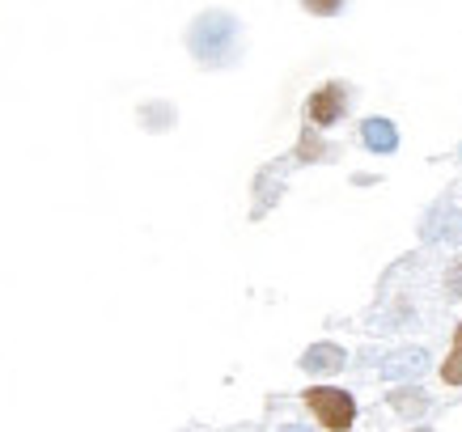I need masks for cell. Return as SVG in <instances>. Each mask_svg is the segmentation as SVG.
Listing matches in <instances>:
<instances>
[{
    "label": "cell",
    "mask_w": 462,
    "mask_h": 432,
    "mask_svg": "<svg viewBox=\"0 0 462 432\" xmlns=\"http://www.w3.org/2000/svg\"><path fill=\"white\" fill-rule=\"evenodd\" d=\"M365 144L378 149V153H391L394 149V127L382 124V119H369V124H365Z\"/></svg>",
    "instance_id": "3"
},
{
    "label": "cell",
    "mask_w": 462,
    "mask_h": 432,
    "mask_svg": "<svg viewBox=\"0 0 462 432\" xmlns=\"http://www.w3.org/2000/svg\"><path fill=\"white\" fill-rule=\"evenodd\" d=\"M424 399L420 394H399V411H420Z\"/></svg>",
    "instance_id": "7"
},
{
    "label": "cell",
    "mask_w": 462,
    "mask_h": 432,
    "mask_svg": "<svg viewBox=\"0 0 462 432\" xmlns=\"http://www.w3.org/2000/svg\"><path fill=\"white\" fill-rule=\"evenodd\" d=\"M319 364H344V356L336 348H314L306 356V369H319Z\"/></svg>",
    "instance_id": "6"
},
{
    "label": "cell",
    "mask_w": 462,
    "mask_h": 432,
    "mask_svg": "<svg viewBox=\"0 0 462 432\" xmlns=\"http://www.w3.org/2000/svg\"><path fill=\"white\" fill-rule=\"evenodd\" d=\"M416 364H424V352H407V356H394L386 377H399V373H416Z\"/></svg>",
    "instance_id": "5"
},
{
    "label": "cell",
    "mask_w": 462,
    "mask_h": 432,
    "mask_svg": "<svg viewBox=\"0 0 462 432\" xmlns=\"http://www.w3.org/2000/svg\"><path fill=\"white\" fill-rule=\"evenodd\" d=\"M441 381L446 386H462V326L454 331V348H449L446 364H441Z\"/></svg>",
    "instance_id": "4"
},
{
    "label": "cell",
    "mask_w": 462,
    "mask_h": 432,
    "mask_svg": "<svg viewBox=\"0 0 462 432\" xmlns=\"http://www.w3.org/2000/svg\"><path fill=\"white\" fill-rule=\"evenodd\" d=\"M284 432H306V428H284Z\"/></svg>",
    "instance_id": "8"
},
{
    "label": "cell",
    "mask_w": 462,
    "mask_h": 432,
    "mask_svg": "<svg viewBox=\"0 0 462 432\" xmlns=\"http://www.w3.org/2000/svg\"><path fill=\"white\" fill-rule=\"evenodd\" d=\"M339 111H344V89L339 85H322L319 94L310 98V119L314 124H331Z\"/></svg>",
    "instance_id": "2"
},
{
    "label": "cell",
    "mask_w": 462,
    "mask_h": 432,
    "mask_svg": "<svg viewBox=\"0 0 462 432\" xmlns=\"http://www.w3.org/2000/svg\"><path fill=\"white\" fill-rule=\"evenodd\" d=\"M306 407L319 416L322 428H331V432L352 428V419H356V403H352V394L336 391V386H314V391H306Z\"/></svg>",
    "instance_id": "1"
}]
</instances>
